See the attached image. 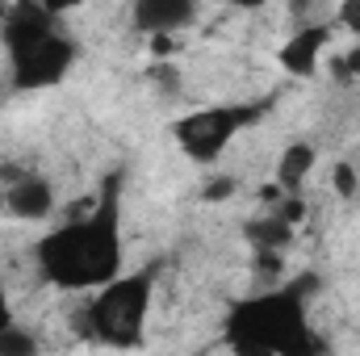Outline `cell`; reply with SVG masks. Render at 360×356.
<instances>
[{
  "label": "cell",
  "mask_w": 360,
  "mask_h": 356,
  "mask_svg": "<svg viewBox=\"0 0 360 356\" xmlns=\"http://www.w3.org/2000/svg\"><path fill=\"white\" fill-rule=\"evenodd\" d=\"M0 214H4V189H0Z\"/></svg>",
  "instance_id": "21"
},
{
  "label": "cell",
  "mask_w": 360,
  "mask_h": 356,
  "mask_svg": "<svg viewBox=\"0 0 360 356\" xmlns=\"http://www.w3.org/2000/svg\"><path fill=\"white\" fill-rule=\"evenodd\" d=\"M331 189L340 193V197H356L360 193V177L352 164H335V172H331Z\"/></svg>",
  "instance_id": "13"
},
{
  "label": "cell",
  "mask_w": 360,
  "mask_h": 356,
  "mask_svg": "<svg viewBox=\"0 0 360 356\" xmlns=\"http://www.w3.org/2000/svg\"><path fill=\"white\" fill-rule=\"evenodd\" d=\"M38 352V344H34V336H25L21 327H4L0 331V356H34Z\"/></svg>",
  "instance_id": "12"
},
{
  "label": "cell",
  "mask_w": 360,
  "mask_h": 356,
  "mask_svg": "<svg viewBox=\"0 0 360 356\" xmlns=\"http://www.w3.org/2000/svg\"><path fill=\"white\" fill-rule=\"evenodd\" d=\"M0 17H4V0H0Z\"/></svg>",
  "instance_id": "22"
},
{
  "label": "cell",
  "mask_w": 360,
  "mask_h": 356,
  "mask_svg": "<svg viewBox=\"0 0 360 356\" xmlns=\"http://www.w3.org/2000/svg\"><path fill=\"white\" fill-rule=\"evenodd\" d=\"M226 4H235V8H260L264 0H226Z\"/></svg>",
  "instance_id": "20"
},
{
  "label": "cell",
  "mask_w": 360,
  "mask_h": 356,
  "mask_svg": "<svg viewBox=\"0 0 360 356\" xmlns=\"http://www.w3.org/2000/svg\"><path fill=\"white\" fill-rule=\"evenodd\" d=\"M42 276L59 289H96L122 272V235H117V180L105 184L96 214L63 222L38 243Z\"/></svg>",
  "instance_id": "1"
},
{
  "label": "cell",
  "mask_w": 360,
  "mask_h": 356,
  "mask_svg": "<svg viewBox=\"0 0 360 356\" xmlns=\"http://www.w3.org/2000/svg\"><path fill=\"white\" fill-rule=\"evenodd\" d=\"M13 323V310H8V298H4V285H0V331Z\"/></svg>",
  "instance_id": "19"
},
{
  "label": "cell",
  "mask_w": 360,
  "mask_h": 356,
  "mask_svg": "<svg viewBox=\"0 0 360 356\" xmlns=\"http://www.w3.org/2000/svg\"><path fill=\"white\" fill-rule=\"evenodd\" d=\"M147 302H151V276L134 272V276H113L105 285H96V298L89 306L92 331L113 344V348H134L143 340V319H147Z\"/></svg>",
  "instance_id": "3"
},
{
  "label": "cell",
  "mask_w": 360,
  "mask_h": 356,
  "mask_svg": "<svg viewBox=\"0 0 360 356\" xmlns=\"http://www.w3.org/2000/svg\"><path fill=\"white\" fill-rule=\"evenodd\" d=\"M226 197H235V180H231V177L205 180V189H201V201H226Z\"/></svg>",
  "instance_id": "16"
},
{
  "label": "cell",
  "mask_w": 360,
  "mask_h": 356,
  "mask_svg": "<svg viewBox=\"0 0 360 356\" xmlns=\"http://www.w3.org/2000/svg\"><path fill=\"white\" fill-rule=\"evenodd\" d=\"M323 46H327V25H302L297 34H289L276 51V63L285 76L293 80H310L323 63Z\"/></svg>",
  "instance_id": "7"
},
{
  "label": "cell",
  "mask_w": 360,
  "mask_h": 356,
  "mask_svg": "<svg viewBox=\"0 0 360 356\" xmlns=\"http://www.w3.org/2000/svg\"><path fill=\"white\" fill-rule=\"evenodd\" d=\"M4 210L13 218H25V222H38L55 210V189L51 180L42 177H17L13 184H4Z\"/></svg>",
  "instance_id": "8"
},
{
  "label": "cell",
  "mask_w": 360,
  "mask_h": 356,
  "mask_svg": "<svg viewBox=\"0 0 360 356\" xmlns=\"http://www.w3.org/2000/svg\"><path fill=\"white\" fill-rule=\"evenodd\" d=\"M46 34H55V13L42 4V0H17L13 8H4L0 17V38H4V51L8 59L30 51L34 42H42Z\"/></svg>",
  "instance_id": "6"
},
{
  "label": "cell",
  "mask_w": 360,
  "mask_h": 356,
  "mask_svg": "<svg viewBox=\"0 0 360 356\" xmlns=\"http://www.w3.org/2000/svg\"><path fill=\"white\" fill-rule=\"evenodd\" d=\"M269 113V101L260 105H210V109H193L176 122V143L180 151L193 160V164H214L231 139L248 126H256V117Z\"/></svg>",
  "instance_id": "4"
},
{
  "label": "cell",
  "mask_w": 360,
  "mask_h": 356,
  "mask_svg": "<svg viewBox=\"0 0 360 356\" xmlns=\"http://www.w3.org/2000/svg\"><path fill=\"white\" fill-rule=\"evenodd\" d=\"M285 289H289V293H297V298H310V293H319V276H310V272H306V276L289 281Z\"/></svg>",
  "instance_id": "17"
},
{
  "label": "cell",
  "mask_w": 360,
  "mask_h": 356,
  "mask_svg": "<svg viewBox=\"0 0 360 356\" xmlns=\"http://www.w3.org/2000/svg\"><path fill=\"white\" fill-rule=\"evenodd\" d=\"M335 21H340L348 34H356V38H360V0H340V8H335Z\"/></svg>",
  "instance_id": "15"
},
{
  "label": "cell",
  "mask_w": 360,
  "mask_h": 356,
  "mask_svg": "<svg viewBox=\"0 0 360 356\" xmlns=\"http://www.w3.org/2000/svg\"><path fill=\"white\" fill-rule=\"evenodd\" d=\"M42 4L59 17V13H72V8H80V4H89V0H42Z\"/></svg>",
  "instance_id": "18"
},
{
  "label": "cell",
  "mask_w": 360,
  "mask_h": 356,
  "mask_svg": "<svg viewBox=\"0 0 360 356\" xmlns=\"http://www.w3.org/2000/svg\"><path fill=\"white\" fill-rule=\"evenodd\" d=\"M335 80H360V38L348 55L335 59Z\"/></svg>",
  "instance_id": "14"
},
{
  "label": "cell",
  "mask_w": 360,
  "mask_h": 356,
  "mask_svg": "<svg viewBox=\"0 0 360 356\" xmlns=\"http://www.w3.org/2000/svg\"><path fill=\"white\" fill-rule=\"evenodd\" d=\"M8 63H13V89H21V92L51 89V84H59V80L72 72V63H76V42L55 30V34H46L42 42H34L30 51L13 55Z\"/></svg>",
  "instance_id": "5"
},
{
  "label": "cell",
  "mask_w": 360,
  "mask_h": 356,
  "mask_svg": "<svg viewBox=\"0 0 360 356\" xmlns=\"http://www.w3.org/2000/svg\"><path fill=\"white\" fill-rule=\"evenodd\" d=\"M231 331V348L235 352H281V356H302L323 348L310 327H306V298L276 289V293H260L248 298L231 310L226 319Z\"/></svg>",
  "instance_id": "2"
},
{
  "label": "cell",
  "mask_w": 360,
  "mask_h": 356,
  "mask_svg": "<svg viewBox=\"0 0 360 356\" xmlns=\"http://www.w3.org/2000/svg\"><path fill=\"white\" fill-rule=\"evenodd\" d=\"M289 239H293V227H289L281 214L248 222V243H252V248H272V252H285V248H289Z\"/></svg>",
  "instance_id": "11"
},
{
  "label": "cell",
  "mask_w": 360,
  "mask_h": 356,
  "mask_svg": "<svg viewBox=\"0 0 360 356\" xmlns=\"http://www.w3.org/2000/svg\"><path fill=\"white\" fill-rule=\"evenodd\" d=\"M314 160H319V151H314L310 143H289V147L281 151V160H276V184H281L285 193H302L306 177L314 172Z\"/></svg>",
  "instance_id": "10"
},
{
  "label": "cell",
  "mask_w": 360,
  "mask_h": 356,
  "mask_svg": "<svg viewBox=\"0 0 360 356\" xmlns=\"http://www.w3.org/2000/svg\"><path fill=\"white\" fill-rule=\"evenodd\" d=\"M197 17V0H134V25L143 34H176Z\"/></svg>",
  "instance_id": "9"
}]
</instances>
